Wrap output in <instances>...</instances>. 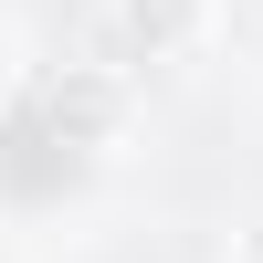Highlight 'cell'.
<instances>
[{"mask_svg": "<svg viewBox=\"0 0 263 263\" xmlns=\"http://www.w3.org/2000/svg\"><path fill=\"white\" fill-rule=\"evenodd\" d=\"M11 84H21V42L0 32V105H11Z\"/></svg>", "mask_w": 263, "mask_h": 263, "instance_id": "cell-4", "label": "cell"}, {"mask_svg": "<svg viewBox=\"0 0 263 263\" xmlns=\"http://www.w3.org/2000/svg\"><path fill=\"white\" fill-rule=\"evenodd\" d=\"M53 126H63V147H116L126 126H137L126 63H74V74L53 84Z\"/></svg>", "mask_w": 263, "mask_h": 263, "instance_id": "cell-2", "label": "cell"}, {"mask_svg": "<svg viewBox=\"0 0 263 263\" xmlns=\"http://www.w3.org/2000/svg\"><path fill=\"white\" fill-rule=\"evenodd\" d=\"M221 263H263V211H242V221L221 232Z\"/></svg>", "mask_w": 263, "mask_h": 263, "instance_id": "cell-3", "label": "cell"}, {"mask_svg": "<svg viewBox=\"0 0 263 263\" xmlns=\"http://www.w3.org/2000/svg\"><path fill=\"white\" fill-rule=\"evenodd\" d=\"M0 263H21V232H11V221H0Z\"/></svg>", "mask_w": 263, "mask_h": 263, "instance_id": "cell-5", "label": "cell"}, {"mask_svg": "<svg viewBox=\"0 0 263 263\" xmlns=\"http://www.w3.org/2000/svg\"><path fill=\"white\" fill-rule=\"evenodd\" d=\"M126 63H200L221 42V0H116Z\"/></svg>", "mask_w": 263, "mask_h": 263, "instance_id": "cell-1", "label": "cell"}]
</instances>
